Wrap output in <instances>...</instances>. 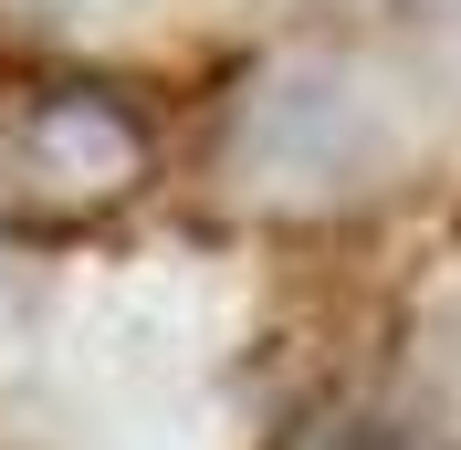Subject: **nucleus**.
Returning <instances> with one entry per match:
<instances>
[{
	"label": "nucleus",
	"instance_id": "2",
	"mask_svg": "<svg viewBox=\"0 0 461 450\" xmlns=\"http://www.w3.org/2000/svg\"><path fill=\"white\" fill-rule=\"evenodd\" d=\"M11 178H32L42 199H63V210H85V199H115L126 178L147 168V126L137 105H115L105 85H53L32 94L22 115H11Z\"/></svg>",
	"mask_w": 461,
	"mask_h": 450
},
{
	"label": "nucleus",
	"instance_id": "3",
	"mask_svg": "<svg viewBox=\"0 0 461 450\" xmlns=\"http://www.w3.org/2000/svg\"><path fill=\"white\" fill-rule=\"evenodd\" d=\"M168 0H0V22L42 32V42H115V32L158 22Z\"/></svg>",
	"mask_w": 461,
	"mask_h": 450
},
{
	"label": "nucleus",
	"instance_id": "1",
	"mask_svg": "<svg viewBox=\"0 0 461 450\" xmlns=\"http://www.w3.org/2000/svg\"><path fill=\"white\" fill-rule=\"evenodd\" d=\"M388 158H399V105L357 53H294L273 74H252L210 137V168L273 210L357 199L367 178H388Z\"/></svg>",
	"mask_w": 461,
	"mask_h": 450
}]
</instances>
